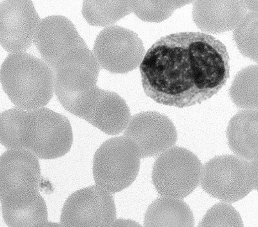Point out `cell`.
Here are the masks:
<instances>
[{"mask_svg":"<svg viewBox=\"0 0 258 227\" xmlns=\"http://www.w3.org/2000/svg\"><path fill=\"white\" fill-rule=\"evenodd\" d=\"M145 95L167 106H193L210 99L230 77L226 46L211 34L183 32L159 39L140 65Z\"/></svg>","mask_w":258,"mask_h":227,"instance_id":"cell-1","label":"cell"},{"mask_svg":"<svg viewBox=\"0 0 258 227\" xmlns=\"http://www.w3.org/2000/svg\"><path fill=\"white\" fill-rule=\"evenodd\" d=\"M0 143L8 150H25L42 160L66 156L73 143L69 119L48 108L26 111L11 108L0 114Z\"/></svg>","mask_w":258,"mask_h":227,"instance_id":"cell-2","label":"cell"},{"mask_svg":"<svg viewBox=\"0 0 258 227\" xmlns=\"http://www.w3.org/2000/svg\"><path fill=\"white\" fill-rule=\"evenodd\" d=\"M0 82L16 107H45L54 94V73L43 59L27 52L10 54L0 68Z\"/></svg>","mask_w":258,"mask_h":227,"instance_id":"cell-3","label":"cell"},{"mask_svg":"<svg viewBox=\"0 0 258 227\" xmlns=\"http://www.w3.org/2000/svg\"><path fill=\"white\" fill-rule=\"evenodd\" d=\"M257 161H247L235 155L209 160L202 167L201 186L210 196L223 203L241 200L257 189Z\"/></svg>","mask_w":258,"mask_h":227,"instance_id":"cell-4","label":"cell"},{"mask_svg":"<svg viewBox=\"0 0 258 227\" xmlns=\"http://www.w3.org/2000/svg\"><path fill=\"white\" fill-rule=\"evenodd\" d=\"M140 160L138 146L131 139L124 136L112 137L94 154V182L111 194L121 192L137 180Z\"/></svg>","mask_w":258,"mask_h":227,"instance_id":"cell-5","label":"cell"},{"mask_svg":"<svg viewBox=\"0 0 258 227\" xmlns=\"http://www.w3.org/2000/svg\"><path fill=\"white\" fill-rule=\"evenodd\" d=\"M203 165L195 154L173 146L158 156L152 173L153 185L163 197L183 199L200 185Z\"/></svg>","mask_w":258,"mask_h":227,"instance_id":"cell-6","label":"cell"},{"mask_svg":"<svg viewBox=\"0 0 258 227\" xmlns=\"http://www.w3.org/2000/svg\"><path fill=\"white\" fill-rule=\"evenodd\" d=\"M93 52L100 67L114 74L135 70L145 54L144 43L138 34L116 25L100 32L94 41Z\"/></svg>","mask_w":258,"mask_h":227,"instance_id":"cell-7","label":"cell"},{"mask_svg":"<svg viewBox=\"0 0 258 227\" xmlns=\"http://www.w3.org/2000/svg\"><path fill=\"white\" fill-rule=\"evenodd\" d=\"M54 73V93L59 103L70 113L87 121L103 93L97 85L98 75L73 65L60 66Z\"/></svg>","mask_w":258,"mask_h":227,"instance_id":"cell-8","label":"cell"},{"mask_svg":"<svg viewBox=\"0 0 258 227\" xmlns=\"http://www.w3.org/2000/svg\"><path fill=\"white\" fill-rule=\"evenodd\" d=\"M112 194L97 185L74 192L62 208L63 227H109L116 220Z\"/></svg>","mask_w":258,"mask_h":227,"instance_id":"cell-9","label":"cell"},{"mask_svg":"<svg viewBox=\"0 0 258 227\" xmlns=\"http://www.w3.org/2000/svg\"><path fill=\"white\" fill-rule=\"evenodd\" d=\"M38 158L25 150H8L0 156V202H13L40 193Z\"/></svg>","mask_w":258,"mask_h":227,"instance_id":"cell-10","label":"cell"},{"mask_svg":"<svg viewBox=\"0 0 258 227\" xmlns=\"http://www.w3.org/2000/svg\"><path fill=\"white\" fill-rule=\"evenodd\" d=\"M40 18L32 1L0 3V45L10 54L24 52L34 42Z\"/></svg>","mask_w":258,"mask_h":227,"instance_id":"cell-11","label":"cell"},{"mask_svg":"<svg viewBox=\"0 0 258 227\" xmlns=\"http://www.w3.org/2000/svg\"><path fill=\"white\" fill-rule=\"evenodd\" d=\"M124 136L137 144L141 159L160 155L173 147L177 140L176 127L169 117L154 111L131 117Z\"/></svg>","mask_w":258,"mask_h":227,"instance_id":"cell-12","label":"cell"},{"mask_svg":"<svg viewBox=\"0 0 258 227\" xmlns=\"http://www.w3.org/2000/svg\"><path fill=\"white\" fill-rule=\"evenodd\" d=\"M34 43L52 70L58 59L69 50L88 47L73 23L61 15L48 16L40 20Z\"/></svg>","mask_w":258,"mask_h":227,"instance_id":"cell-13","label":"cell"},{"mask_svg":"<svg viewBox=\"0 0 258 227\" xmlns=\"http://www.w3.org/2000/svg\"><path fill=\"white\" fill-rule=\"evenodd\" d=\"M192 4L194 22L208 34L234 30L247 13L244 1H196Z\"/></svg>","mask_w":258,"mask_h":227,"instance_id":"cell-14","label":"cell"},{"mask_svg":"<svg viewBox=\"0 0 258 227\" xmlns=\"http://www.w3.org/2000/svg\"><path fill=\"white\" fill-rule=\"evenodd\" d=\"M227 137L235 156L247 161H257V110H242L232 117L228 125Z\"/></svg>","mask_w":258,"mask_h":227,"instance_id":"cell-15","label":"cell"},{"mask_svg":"<svg viewBox=\"0 0 258 227\" xmlns=\"http://www.w3.org/2000/svg\"><path fill=\"white\" fill-rule=\"evenodd\" d=\"M131 119L125 100L114 92L103 90L87 122L105 134L114 136L126 129Z\"/></svg>","mask_w":258,"mask_h":227,"instance_id":"cell-16","label":"cell"},{"mask_svg":"<svg viewBox=\"0 0 258 227\" xmlns=\"http://www.w3.org/2000/svg\"><path fill=\"white\" fill-rule=\"evenodd\" d=\"M144 227H195L190 206L183 199L161 196L147 208Z\"/></svg>","mask_w":258,"mask_h":227,"instance_id":"cell-17","label":"cell"},{"mask_svg":"<svg viewBox=\"0 0 258 227\" xmlns=\"http://www.w3.org/2000/svg\"><path fill=\"white\" fill-rule=\"evenodd\" d=\"M2 212L9 227H33L48 220L47 205L40 194L25 200L2 204Z\"/></svg>","mask_w":258,"mask_h":227,"instance_id":"cell-18","label":"cell"},{"mask_svg":"<svg viewBox=\"0 0 258 227\" xmlns=\"http://www.w3.org/2000/svg\"><path fill=\"white\" fill-rule=\"evenodd\" d=\"M82 13L89 24L106 28L133 13L132 1H84Z\"/></svg>","mask_w":258,"mask_h":227,"instance_id":"cell-19","label":"cell"},{"mask_svg":"<svg viewBox=\"0 0 258 227\" xmlns=\"http://www.w3.org/2000/svg\"><path fill=\"white\" fill-rule=\"evenodd\" d=\"M230 99L243 110H257L258 66L243 68L236 75L229 89Z\"/></svg>","mask_w":258,"mask_h":227,"instance_id":"cell-20","label":"cell"},{"mask_svg":"<svg viewBox=\"0 0 258 227\" xmlns=\"http://www.w3.org/2000/svg\"><path fill=\"white\" fill-rule=\"evenodd\" d=\"M234 40L239 52L257 63L258 12L246 13L234 29Z\"/></svg>","mask_w":258,"mask_h":227,"instance_id":"cell-21","label":"cell"},{"mask_svg":"<svg viewBox=\"0 0 258 227\" xmlns=\"http://www.w3.org/2000/svg\"><path fill=\"white\" fill-rule=\"evenodd\" d=\"M192 1H132L133 13L145 22L160 23L171 17L174 11Z\"/></svg>","mask_w":258,"mask_h":227,"instance_id":"cell-22","label":"cell"},{"mask_svg":"<svg viewBox=\"0 0 258 227\" xmlns=\"http://www.w3.org/2000/svg\"><path fill=\"white\" fill-rule=\"evenodd\" d=\"M198 227H244L238 211L229 203H218L210 208Z\"/></svg>","mask_w":258,"mask_h":227,"instance_id":"cell-23","label":"cell"},{"mask_svg":"<svg viewBox=\"0 0 258 227\" xmlns=\"http://www.w3.org/2000/svg\"><path fill=\"white\" fill-rule=\"evenodd\" d=\"M70 65L82 66L96 75L100 74V66L95 55L88 47H78L69 50L58 59L53 71L60 66Z\"/></svg>","mask_w":258,"mask_h":227,"instance_id":"cell-24","label":"cell"},{"mask_svg":"<svg viewBox=\"0 0 258 227\" xmlns=\"http://www.w3.org/2000/svg\"><path fill=\"white\" fill-rule=\"evenodd\" d=\"M109 227H143L138 222L132 219H118L113 223Z\"/></svg>","mask_w":258,"mask_h":227,"instance_id":"cell-25","label":"cell"},{"mask_svg":"<svg viewBox=\"0 0 258 227\" xmlns=\"http://www.w3.org/2000/svg\"><path fill=\"white\" fill-rule=\"evenodd\" d=\"M246 8L250 12H258V1H244Z\"/></svg>","mask_w":258,"mask_h":227,"instance_id":"cell-26","label":"cell"},{"mask_svg":"<svg viewBox=\"0 0 258 227\" xmlns=\"http://www.w3.org/2000/svg\"><path fill=\"white\" fill-rule=\"evenodd\" d=\"M33 227H63L61 224L56 223V222H51L46 221L42 223L36 224Z\"/></svg>","mask_w":258,"mask_h":227,"instance_id":"cell-27","label":"cell"}]
</instances>
